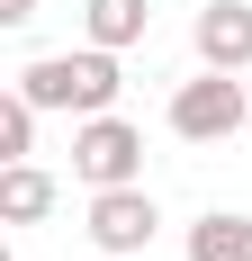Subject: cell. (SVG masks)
<instances>
[{"instance_id":"9c48e42d","label":"cell","mask_w":252,"mask_h":261,"mask_svg":"<svg viewBox=\"0 0 252 261\" xmlns=\"http://www.w3.org/2000/svg\"><path fill=\"white\" fill-rule=\"evenodd\" d=\"M36 117H45V108L27 99V90L0 99V162H27V153H36Z\"/></svg>"},{"instance_id":"8992f818","label":"cell","mask_w":252,"mask_h":261,"mask_svg":"<svg viewBox=\"0 0 252 261\" xmlns=\"http://www.w3.org/2000/svg\"><path fill=\"white\" fill-rule=\"evenodd\" d=\"M144 27H153L144 0H81V36H90V45H108V54L144 45Z\"/></svg>"},{"instance_id":"ba28073f","label":"cell","mask_w":252,"mask_h":261,"mask_svg":"<svg viewBox=\"0 0 252 261\" xmlns=\"http://www.w3.org/2000/svg\"><path fill=\"white\" fill-rule=\"evenodd\" d=\"M189 261H252V216H198L189 225Z\"/></svg>"},{"instance_id":"52a82bcc","label":"cell","mask_w":252,"mask_h":261,"mask_svg":"<svg viewBox=\"0 0 252 261\" xmlns=\"http://www.w3.org/2000/svg\"><path fill=\"white\" fill-rule=\"evenodd\" d=\"M0 216H9V225H45V216H54V171L0 162Z\"/></svg>"},{"instance_id":"6da1fadb","label":"cell","mask_w":252,"mask_h":261,"mask_svg":"<svg viewBox=\"0 0 252 261\" xmlns=\"http://www.w3.org/2000/svg\"><path fill=\"white\" fill-rule=\"evenodd\" d=\"M18 90L45 108V117H54V108L99 117V108H117L126 81H117V54H108V45H81V54H36V63L18 72Z\"/></svg>"},{"instance_id":"5b68a950","label":"cell","mask_w":252,"mask_h":261,"mask_svg":"<svg viewBox=\"0 0 252 261\" xmlns=\"http://www.w3.org/2000/svg\"><path fill=\"white\" fill-rule=\"evenodd\" d=\"M189 45L216 72H252V0H207L198 27H189Z\"/></svg>"},{"instance_id":"30bf717a","label":"cell","mask_w":252,"mask_h":261,"mask_svg":"<svg viewBox=\"0 0 252 261\" xmlns=\"http://www.w3.org/2000/svg\"><path fill=\"white\" fill-rule=\"evenodd\" d=\"M36 18V0H0V27H27Z\"/></svg>"},{"instance_id":"3957f363","label":"cell","mask_w":252,"mask_h":261,"mask_svg":"<svg viewBox=\"0 0 252 261\" xmlns=\"http://www.w3.org/2000/svg\"><path fill=\"white\" fill-rule=\"evenodd\" d=\"M72 180H90V189L144 180V135L126 126L117 108H99V117H81V126H72Z\"/></svg>"},{"instance_id":"277c9868","label":"cell","mask_w":252,"mask_h":261,"mask_svg":"<svg viewBox=\"0 0 252 261\" xmlns=\"http://www.w3.org/2000/svg\"><path fill=\"white\" fill-rule=\"evenodd\" d=\"M153 198H144V180H126V189H90V243L99 252H153Z\"/></svg>"},{"instance_id":"7a4b0ae2","label":"cell","mask_w":252,"mask_h":261,"mask_svg":"<svg viewBox=\"0 0 252 261\" xmlns=\"http://www.w3.org/2000/svg\"><path fill=\"white\" fill-rule=\"evenodd\" d=\"M243 117H252L243 81H234V72H216V63H207L198 81H180V90H171V135H180V144H225Z\"/></svg>"}]
</instances>
